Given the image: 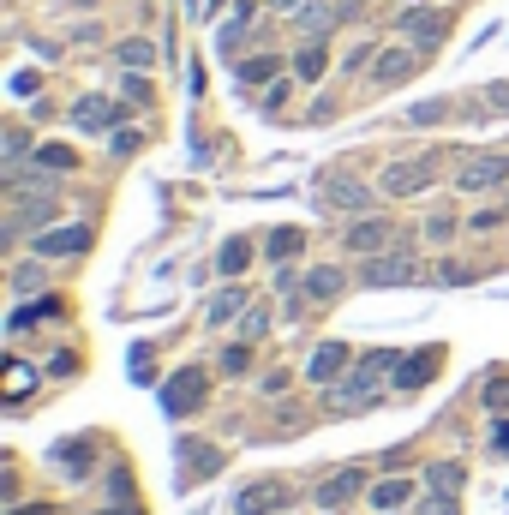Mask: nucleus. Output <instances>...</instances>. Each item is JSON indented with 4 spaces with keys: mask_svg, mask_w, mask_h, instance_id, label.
Wrapping results in <instances>:
<instances>
[{
    "mask_svg": "<svg viewBox=\"0 0 509 515\" xmlns=\"http://www.w3.org/2000/svg\"><path fill=\"white\" fill-rule=\"evenodd\" d=\"M246 366H252V348H246V342H234V348H222V372H228V378H240Z\"/></svg>",
    "mask_w": 509,
    "mask_h": 515,
    "instance_id": "nucleus-31",
    "label": "nucleus"
},
{
    "mask_svg": "<svg viewBox=\"0 0 509 515\" xmlns=\"http://www.w3.org/2000/svg\"><path fill=\"white\" fill-rule=\"evenodd\" d=\"M426 234H432V240H450V234H456V222H450V216H432V222H426Z\"/></svg>",
    "mask_w": 509,
    "mask_h": 515,
    "instance_id": "nucleus-41",
    "label": "nucleus"
},
{
    "mask_svg": "<svg viewBox=\"0 0 509 515\" xmlns=\"http://www.w3.org/2000/svg\"><path fill=\"white\" fill-rule=\"evenodd\" d=\"M96 515H144V510H138V504H126V498H120V504H114V510H96Z\"/></svg>",
    "mask_w": 509,
    "mask_h": 515,
    "instance_id": "nucleus-44",
    "label": "nucleus"
},
{
    "mask_svg": "<svg viewBox=\"0 0 509 515\" xmlns=\"http://www.w3.org/2000/svg\"><path fill=\"white\" fill-rule=\"evenodd\" d=\"M78 252H90V222H66V228L36 234V258H78Z\"/></svg>",
    "mask_w": 509,
    "mask_h": 515,
    "instance_id": "nucleus-7",
    "label": "nucleus"
},
{
    "mask_svg": "<svg viewBox=\"0 0 509 515\" xmlns=\"http://www.w3.org/2000/svg\"><path fill=\"white\" fill-rule=\"evenodd\" d=\"M300 246H306V234H300V228H276V234L264 240V252H270L276 264H288V258H300Z\"/></svg>",
    "mask_w": 509,
    "mask_h": 515,
    "instance_id": "nucleus-25",
    "label": "nucleus"
},
{
    "mask_svg": "<svg viewBox=\"0 0 509 515\" xmlns=\"http://www.w3.org/2000/svg\"><path fill=\"white\" fill-rule=\"evenodd\" d=\"M390 240H396L390 216H360V222L348 228V252H384Z\"/></svg>",
    "mask_w": 509,
    "mask_h": 515,
    "instance_id": "nucleus-14",
    "label": "nucleus"
},
{
    "mask_svg": "<svg viewBox=\"0 0 509 515\" xmlns=\"http://www.w3.org/2000/svg\"><path fill=\"white\" fill-rule=\"evenodd\" d=\"M30 150V138H24V126H6V174H18V156Z\"/></svg>",
    "mask_w": 509,
    "mask_h": 515,
    "instance_id": "nucleus-30",
    "label": "nucleus"
},
{
    "mask_svg": "<svg viewBox=\"0 0 509 515\" xmlns=\"http://www.w3.org/2000/svg\"><path fill=\"white\" fill-rule=\"evenodd\" d=\"M132 150H138V132H132V126H126V132H114V156H132Z\"/></svg>",
    "mask_w": 509,
    "mask_h": 515,
    "instance_id": "nucleus-40",
    "label": "nucleus"
},
{
    "mask_svg": "<svg viewBox=\"0 0 509 515\" xmlns=\"http://www.w3.org/2000/svg\"><path fill=\"white\" fill-rule=\"evenodd\" d=\"M420 515H456V498H438V492H432V498H426V510Z\"/></svg>",
    "mask_w": 509,
    "mask_h": 515,
    "instance_id": "nucleus-42",
    "label": "nucleus"
},
{
    "mask_svg": "<svg viewBox=\"0 0 509 515\" xmlns=\"http://www.w3.org/2000/svg\"><path fill=\"white\" fill-rule=\"evenodd\" d=\"M486 108L509 114V78H492V84H486Z\"/></svg>",
    "mask_w": 509,
    "mask_h": 515,
    "instance_id": "nucleus-37",
    "label": "nucleus"
},
{
    "mask_svg": "<svg viewBox=\"0 0 509 515\" xmlns=\"http://www.w3.org/2000/svg\"><path fill=\"white\" fill-rule=\"evenodd\" d=\"M504 180H509V156H498V150L468 156V162H462V174H456V186H462V192H486V186H504Z\"/></svg>",
    "mask_w": 509,
    "mask_h": 515,
    "instance_id": "nucleus-9",
    "label": "nucleus"
},
{
    "mask_svg": "<svg viewBox=\"0 0 509 515\" xmlns=\"http://www.w3.org/2000/svg\"><path fill=\"white\" fill-rule=\"evenodd\" d=\"M348 372H354V354H348L342 342H318V348H312V360H306V378H312V384H324V390H330V384H342Z\"/></svg>",
    "mask_w": 509,
    "mask_h": 515,
    "instance_id": "nucleus-8",
    "label": "nucleus"
},
{
    "mask_svg": "<svg viewBox=\"0 0 509 515\" xmlns=\"http://www.w3.org/2000/svg\"><path fill=\"white\" fill-rule=\"evenodd\" d=\"M420 276H426V270H420L414 252H384V258L366 264V288H408V282H420Z\"/></svg>",
    "mask_w": 509,
    "mask_h": 515,
    "instance_id": "nucleus-2",
    "label": "nucleus"
},
{
    "mask_svg": "<svg viewBox=\"0 0 509 515\" xmlns=\"http://www.w3.org/2000/svg\"><path fill=\"white\" fill-rule=\"evenodd\" d=\"M360 486H366V474H360V468H342V474H330V480L318 486V510H342V504H348Z\"/></svg>",
    "mask_w": 509,
    "mask_h": 515,
    "instance_id": "nucleus-15",
    "label": "nucleus"
},
{
    "mask_svg": "<svg viewBox=\"0 0 509 515\" xmlns=\"http://www.w3.org/2000/svg\"><path fill=\"white\" fill-rule=\"evenodd\" d=\"M156 366H150V348H132V384H150Z\"/></svg>",
    "mask_w": 509,
    "mask_h": 515,
    "instance_id": "nucleus-36",
    "label": "nucleus"
},
{
    "mask_svg": "<svg viewBox=\"0 0 509 515\" xmlns=\"http://www.w3.org/2000/svg\"><path fill=\"white\" fill-rule=\"evenodd\" d=\"M462 480H468V468H462V462H438V468L426 474V486H432L438 498H456V492H462Z\"/></svg>",
    "mask_w": 509,
    "mask_h": 515,
    "instance_id": "nucleus-23",
    "label": "nucleus"
},
{
    "mask_svg": "<svg viewBox=\"0 0 509 515\" xmlns=\"http://www.w3.org/2000/svg\"><path fill=\"white\" fill-rule=\"evenodd\" d=\"M120 66H132V72H150V66H156V42H144V36H126V42H120Z\"/></svg>",
    "mask_w": 509,
    "mask_h": 515,
    "instance_id": "nucleus-24",
    "label": "nucleus"
},
{
    "mask_svg": "<svg viewBox=\"0 0 509 515\" xmlns=\"http://www.w3.org/2000/svg\"><path fill=\"white\" fill-rule=\"evenodd\" d=\"M36 168H42V174H48V168L72 174V168H78V150H66V144H42V150H36Z\"/></svg>",
    "mask_w": 509,
    "mask_h": 515,
    "instance_id": "nucleus-27",
    "label": "nucleus"
},
{
    "mask_svg": "<svg viewBox=\"0 0 509 515\" xmlns=\"http://www.w3.org/2000/svg\"><path fill=\"white\" fill-rule=\"evenodd\" d=\"M408 72H414V54H408V48H378V54H372V78H378V84H402Z\"/></svg>",
    "mask_w": 509,
    "mask_h": 515,
    "instance_id": "nucleus-16",
    "label": "nucleus"
},
{
    "mask_svg": "<svg viewBox=\"0 0 509 515\" xmlns=\"http://www.w3.org/2000/svg\"><path fill=\"white\" fill-rule=\"evenodd\" d=\"M300 78H324V48H318V42L300 48Z\"/></svg>",
    "mask_w": 509,
    "mask_h": 515,
    "instance_id": "nucleus-33",
    "label": "nucleus"
},
{
    "mask_svg": "<svg viewBox=\"0 0 509 515\" xmlns=\"http://www.w3.org/2000/svg\"><path fill=\"white\" fill-rule=\"evenodd\" d=\"M270 6H282V12H294V6H300V0H270Z\"/></svg>",
    "mask_w": 509,
    "mask_h": 515,
    "instance_id": "nucleus-46",
    "label": "nucleus"
},
{
    "mask_svg": "<svg viewBox=\"0 0 509 515\" xmlns=\"http://www.w3.org/2000/svg\"><path fill=\"white\" fill-rule=\"evenodd\" d=\"M318 198H324L330 210H348V216L372 210V186H366V180H354V174H330V180L318 186Z\"/></svg>",
    "mask_w": 509,
    "mask_h": 515,
    "instance_id": "nucleus-6",
    "label": "nucleus"
},
{
    "mask_svg": "<svg viewBox=\"0 0 509 515\" xmlns=\"http://www.w3.org/2000/svg\"><path fill=\"white\" fill-rule=\"evenodd\" d=\"M54 462H60L66 474H90V444H60Z\"/></svg>",
    "mask_w": 509,
    "mask_h": 515,
    "instance_id": "nucleus-29",
    "label": "nucleus"
},
{
    "mask_svg": "<svg viewBox=\"0 0 509 515\" xmlns=\"http://www.w3.org/2000/svg\"><path fill=\"white\" fill-rule=\"evenodd\" d=\"M438 366H444V348H414V354H402V366H396V390H420V384H432L438 378Z\"/></svg>",
    "mask_w": 509,
    "mask_h": 515,
    "instance_id": "nucleus-10",
    "label": "nucleus"
},
{
    "mask_svg": "<svg viewBox=\"0 0 509 515\" xmlns=\"http://www.w3.org/2000/svg\"><path fill=\"white\" fill-rule=\"evenodd\" d=\"M408 498H414V486H408V480H396V474L372 486V510H384V515H396L402 504H408Z\"/></svg>",
    "mask_w": 509,
    "mask_h": 515,
    "instance_id": "nucleus-19",
    "label": "nucleus"
},
{
    "mask_svg": "<svg viewBox=\"0 0 509 515\" xmlns=\"http://www.w3.org/2000/svg\"><path fill=\"white\" fill-rule=\"evenodd\" d=\"M480 402H486L492 414H509V378H492V384L480 390Z\"/></svg>",
    "mask_w": 509,
    "mask_h": 515,
    "instance_id": "nucleus-32",
    "label": "nucleus"
},
{
    "mask_svg": "<svg viewBox=\"0 0 509 515\" xmlns=\"http://www.w3.org/2000/svg\"><path fill=\"white\" fill-rule=\"evenodd\" d=\"M42 318H60V300H30V306H18L6 324H12V330H30V324H42Z\"/></svg>",
    "mask_w": 509,
    "mask_h": 515,
    "instance_id": "nucleus-26",
    "label": "nucleus"
},
{
    "mask_svg": "<svg viewBox=\"0 0 509 515\" xmlns=\"http://www.w3.org/2000/svg\"><path fill=\"white\" fill-rule=\"evenodd\" d=\"M246 264H252V240H246V234L222 240V252H216V270H222V276H240Z\"/></svg>",
    "mask_w": 509,
    "mask_h": 515,
    "instance_id": "nucleus-20",
    "label": "nucleus"
},
{
    "mask_svg": "<svg viewBox=\"0 0 509 515\" xmlns=\"http://www.w3.org/2000/svg\"><path fill=\"white\" fill-rule=\"evenodd\" d=\"M12 515H48V504H30V510H12Z\"/></svg>",
    "mask_w": 509,
    "mask_h": 515,
    "instance_id": "nucleus-45",
    "label": "nucleus"
},
{
    "mask_svg": "<svg viewBox=\"0 0 509 515\" xmlns=\"http://www.w3.org/2000/svg\"><path fill=\"white\" fill-rule=\"evenodd\" d=\"M36 84H42L36 72H12V90H18V96H36Z\"/></svg>",
    "mask_w": 509,
    "mask_h": 515,
    "instance_id": "nucleus-38",
    "label": "nucleus"
},
{
    "mask_svg": "<svg viewBox=\"0 0 509 515\" xmlns=\"http://www.w3.org/2000/svg\"><path fill=\"white\" fill-rule=\"evenodd\" d=\"M204 390H210V378H204L198 366H186V372H174V378L162 384V414H174V420H180V414H192V408L204 402Z\"/></svg>",
    "mask_w": 509,
    "mask_h": 515,
    "instance_id": "nucleus-3",
    "label": "nucleus"
},
{
    "mask_svg": "<svg viewBox=\"0 0 509 515\" xmlns=\"http://www.w3.org/2000/svg\"><path fill=\"white\" fill-rule=\"evenodd\" d=\"M126 96H132V102H150V78L132 72V78H126Z\"/></svg>",
    "mask_w": 509,
    "mask_h": 515,
    "instance_id": "nucleus-39",
    "label": "nucleus"
},
{
    "mask_svg": "<svg viewBox=\"0 0 509 515\" xmlns=\"http://www.w3.org/2000/svg\"><path fill=\"white\" fill-rule=\"evenodd\" d=\"M6 366H12V372H6V402H24L30 384H36V372H30L24 360H6Z\"/></svg>",
    "mask_w": 509,
    "mask_h": 515,
    "instance_id": "nucleus-28",
    "label": "nucleus"
},
{
    "mask_svg": "<svg viewBox=\"0 0 509 515\" xmlns=\"http://www.w3.org/2000/svg\"><path fill=\"white\" fill-rule=\"evenodd\" d=\"M336 294H342V270H336V264L306 270V300H336Z\"/></svg>",
    "mask_w": 509,
    "mask_h": 515,
    "instance_id": "nucleus-21",
    "label": "nucleus"
},
{
    "mask_svg": "<svg viewBox=\"0 0 509 515\" xmlns=\"http://www.w3.org/2000/svg\"><path fill=\"white\" fill-rule=\"evenodd\" d=\"M432 174H438V162H432V156H408V162L384 168V192H390V198H414V192H426V186H432Z\"/></svg>",
    "mask_w": 509,
    "mask_h": 515,
    "instance_id": "nucleus-4",
    "label": "nucleus"
},
{
    "mask_svg": "<svg viewBox=\"0 0 509 515\" xmlns=\"http://www.w3.org/2000/svg\"><path fill=\"white\" fill-rule=\"evenodd\" d=\"M240 312H252V306H246V288H222V294H210L204 324H234Z\"/></svg>",
    "mask_w": 509,
    "mask_h": 515,
    "instance_id": "nucleus-18",
    "label": "nucleus"
},
{
    "mask_svg": "<svg viewBox=\"0 0 509 515\" xmlns=\"http://www.w3.org/2000/svg\"><path fill=\"white\" fill-rule=\"evenodd\" d=\"M408 120H414V126H438V120H444V102H414Z\"/></svg>",
    "mask_w": 509,
    "mask_h": 515,
    "instance_id": "nucleus-35",
    "label": "nucleus"
},
{
    "mask_svg": "<svg viewBox=\"0 0 509 515\" xmlns=\"http://www.w3.org/2000/svg\"><path fill=\"white\" fill-rule=\"evenodd\" d=\"M288 480H252V486H240V498H234V515H276L288 510Z\"/></svg>",
    "mask_w": 509,
    "mask_h": 515,
    "instance_id": "nucleus-5",
    "label": "nucleus"
},
{
    "mask_svg": "<svg viewBox=\"0 0 509 515\" xmlns=\"http://www.w3.org/2000/svg\"><path fill=\"white\" fill-rule=\"evenodd\" d=\"M396 366H402V354H396V348L366 354L342 384H330V414H360V408H372V402H378V390H384V378H396Z\"/></svg>",
    "mask_w": 509,
    "mask_h": 515,
    "instance_id": "nucleus-1",
    "label": "nucleus"
},
{
    "mask_svg": "<svg viewBox=\"0 0 509 515\" xmlns=\"http://www.w3.org/2000/svg\"><path fill=\"white\" fill-rule=\"evenodd\" d=\"M354 6H360V0H342V6H336V12H354Z\"/></svg>",
    "mask_w": 509,
    "mask_h": 515,
    "instance_id": "nucleus-47",
    "label": "nucleus"
},
{
    "mask_svg": "<svg viewBox=\"0 0 509 515\" xmlns=\"http://www.w3.org/2000/svg\"><path fill=\"white\" fill-rule=\"evenodd\" d=\"M492 450H498V456H509V420H498V432H492Z\"/></svg>",
    "mask_w": 509,
    "mask_h": 515,
    "instance_id": "nucleus-43",
    "label": "nucleus"
},
{
    "mask_svg": "<svg viewBox=\"0 0 509 515\" xmlns=\"http://www.w3.org/2000/svg\"><path fill=\"white\" fill-rule=\"evenodd\" d=\"M72 126L78 132H108V126H120V108L108 96H78L72 102Z\"/></svg>",
    "mask_w": 509,
    "mask_h": 515,
    "instance_id": "nucleus-12",
    "label": "nucleus"
},
{
    "mask_svg": "<svg viewBox=\"0 0 509 515\" xmlns=\"http://www.w3.org/2000/svg\"><path fill=\"white\" fill-rule=\"evenodd\" d=\"M264 330H270V312H264V306H252V312H246V324H240V342H258Z\"/></svg>",
    "mask_w": 509,
    "mask_h": 515,
    "instance_id": "nucleus-34",
    "label": "nucleus"
},
{
    "mask_svg": "<svg viewBox=\"0 0 509 515\" xmlns=\"http://www.w3.org/2000/svg\"><path fill=\"white\" fill-rule=\"evenodd\" d=\"M222 468V450L216 444H180V486H198Z\"/></svg>",
    "mask_w": 509,
    "mask_h": 515,
    "instance_id": "nucleus-13",
    "label": "nucleus"
},
{
    "mask_svg": "<svg viewBox=\"0 0 509 515\" xmlns=\"http://www.w3.org/2000/svg\"><path fill=\"white\" fill-rule=\"evenodd\" d=\"M336 18H342V12H336V6H324V0H318V6H294V30H300L306 42H318Z\"/></svg>",
    "mask_w": 509,
    "mask_h": 515,
    "instance_id": "nucleus-17",
    "label": "nucleus"
},
{
    "mask_svg": "<svg viewBox=\"0 0 509 515\" xmlns=\"http://www.w3.org/2000/svg\"><path fill=\"white\" fill-rule=\"evenodd\" d=\"M402 30L414 36V48H438L444 30H450V12H432V6H408L402 12Z\"/></svg>",
    "mask_w": 509,
    "mask_h": 515,
    "instance_id": "nucleus-11",
    "label": "nucleus"
},
{
    "mask_svg": "<svg viewBox=\"0 0 509 515\" xmlns=\"http://www.w3.org/2000/svg\"><path fill=\"white\" fill-rule=\"evenodd\" d=\"M234 78H240L246 90H258V84H270V78H276V60H270V54H252V60H234Z\"/></svg>",
    "mask_w": 509,
    "mask_h": 515,
    "instance_id": "nucleus-22",
    "label": "nucleus"
}]
</instances>
